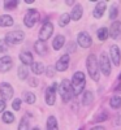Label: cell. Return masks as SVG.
Returning <instances> with one entry per match:
<instances>
[{"instance_id": "1", "label": "cell", "mask_w": 121, "mask_h": 130, "mask_svg": "<svg viewBox=\"0 0 121 130\" xmlns=\"http://www.w3.org/2000/svg\"><path fill=\"white\" fill-rule=\"evenodd\" d=\"M86 68H87V72H89V75L91 77L93 81L98 82L100 79V73H99V64H98V59L95 55H89L86 60Z\"/></svg>"}, {"instance_id": "2", "label": "cell", "mask_w": 121, "mask_h": 130, "mask_svg": "<svg viewBox=\"0 0 121 130\" xmlns=\"http://www.w3.org/2000/svg\"><path fill=\"white\" fill-rule=\"evenodd\" d=\"M85 83H86V81H85V73H82V72L74 73L73 78H72V82H70L72 89H73V95H75V96L80 95L83 91V89H85Z\"/></svg>"}, {"instance_id": "3", "label": "cell", "mask_w": 121, "mask_h": 130, "mask_svg": "<svg viewBox=\"0 0 121 130\" xmlns=\"http://www.w3.org/2000/svg\"><path fill=\"white\" fill-rule=\"evenodd\" d=\"M59 91L61 94V99L64 103H68L72 98H73V89H72V85L68 79H64L61 83H60V87H59Z\"/></svg>"}, {"instance_id": "4", "label": "cell", "mask_w": 121, "mask_h": 130, "mask_svg": "<svg viewBox=\"0 0 121 130\" xmlns=\"http://www.w3.org/2000/svg\"><path fill=\"white\" fill-rule=\"evenodd\" d=\"M25 38V34L22 31H20V30H16V31H10L8 32V34L5 35V42H7V44L9 43V44H20L21 42L24 40Z\"/></svg>"}, {"instance_id": "5", "label": "cell", "mask_w": 121, "mask_h": 130, "mask_svg": "<svg viewBox=\"0 0 121 130\" xmlns=\"http://www.w3.org/2000/svg\"><path fill=\"white\" fill-rule=\"evenodd\" d=\"M39 13H38V10L35 9H29L27 10V13L25 14L24 17V24L27 26V27H33L38 21H39Z\"/></svg>"}, {"instance_id": "6", "label": "cell", "mask_w": 121, "mask_h": 130, "mask_svg": "<svg viewBox=\"0 0 121 130\" xmlns=\"http://www.w3.org/2000/svg\"><path fill=\"white\" fill-rule=\"evenodd\" d=\"M98 64H99V68H100V70H102V73L104 75H109V74H111V62H109V59H108L105 52H102L100 59H99Z\"/></svg>"}, {"instance_id": "7", "label": "cell", "mask_w": 121, "mask_h": 130, "mask_svg": "<svg viewBox=\"0 0 121 130\" xmlns=\"http://www.w3.org/2000/svg\"><path fill=\"white\" fill-rule=\"evenodd\" d=\"M52 32H53V26H52L51 22H48V21H47V22L43 24V26H42V29L39 31V40L46 42L52 35Z\"/></svg>"}, {"instance_id": "8", "label": "cell", "mask_w": 121, "mask_h": 130, "mask_svg": "<svg viewBox=\"0 0 121 130\" xmlns=\"http://www.w3.org/2000/svg\"><path fill=\"white\" fill-rule=\"evenodd\" d=\"M77 43L82 48H89L93 44V39H91L89 32H80L78 37H77Z\"/></svg>"}, {"instance_id": "9", "label": "cell", "mask_w": 121, "mask_h": 130, "mask_svg": "<svg viewBox=\"0 0 121 130\" xmlns=\"http://www.w3.org/2000/svg\"><path fill=\"white\" fill-rule=\"evenodd\" d=\"M56 89H57V83H53L51 87H47L46 90V103L48 105H53L56 102Z\"/></svg>"}, {"instance_id": "10", "label": "cell", "mask_w": 121, "mask_h": 130, "mask_svg": "<svg viewBox=\"0 0 121 130\" xmlns=\"http://www.w3.org/2000/svg\"><path fill=\"white\" fill-rule=\"evenodd\" d=\"M0 95H2L3 100H8L13 96V87L9 83L4 82L0 85Z\"/></svg>"}, {"instance_id": "11", "label": "cell", "mask_w": 121, "mask_h": 130, "mask_svg": "<svg viewBox=\"0 0 121 130\" xmlns=\"http://www.w3.org/2000/svg\"><path fill=\"white\" fill-rule=\"evenodd\" d=\"M13 67V60L10 56H3L2 59H0V72H9L10 69H12Z\"/></svg>"}, {"instance_id": "12", "label": "cell", "mask_w": 121, "mask_h": 130, "mask_svg": "<svg viewBox=\"0 0 121 130\" xmlns=\"http://www.w3.org/2000/svg\"><path fill=\"white\" fill-rule=\"evenodd\" d=\"M109 53H111L112 62L116 65V67H118L120 62H121V52H120V48L116 44H113V46H111V48H109Z\"/></svg>"}, {"instance_id": "13", "label": "cell", "mask_w": 121, "mask_h": 130, "mask_svg": "<svg viewBox=\"0 0 121 130\" xmlns=\"http://www.w3.org/2000/svg\"><path fill=\"white\" fill-rule=\"evenodd\" d=\"M68 67H69V55H63L55 65L57 72H65L68 69Z\"/></svg>"}, {"instance_id": "14", "label": "cell", "mask_w": 121, "mask_h": 130, "mask_svg": "<svg viewBox=\"0 0 121 130\" xmlns=\"http://www.w3.org/2000/svg\"><path fill=\"white\" fill-rule=\"evenodd\" d=\"M108 35L112 39H117L121 35V22L120 21H115L111 25V29L108 30Z\"/></svg>"}, {"instance_id": "15", "label": "cell", "mask_w": 121, "mask_h": 130, "mask_svg": "<svg viewBox=\"0 0 121 130\" xmlns=\"http://www.w3.org/2000/svg\"><path fill=\"white\" fill-rule=\"evenodd\" d=\"M105 9H107V4H105V2H98V3H96V7H95V9H94V12H93L94 17L100 18V17L104 14Z\"/></svg>"}, {"instance_id": "16", "label": "cell", "mask_w": 121, "mask_h": 130, "mask_svg": "<svg viewBox=\"0 0 121 130\" xmlns=\"http://www.w3.org/2000/svg\"><path fill=\"white\" fill-rule=\"evenodd\" d=\"M82 13H83V10H82V5H81V4H75V5L73 7L72 13H70L69 16H70L74 21H78V20H81Z\"/></svg>"}, {"instance_id": "17", "label": "cell", "mask_w": 121, "mask_h": 130, "mask_svg": "<svg viewBox=\"0 0 121 130\" xmlns=\"http://www.w3.org/2000/svg\"><path fill=\"white\" fill-rule=\"evenodd\" d=\"M20 60L21 62H22V65H31L33 64V55H31V52L29 51H22L20 53Z\"/></svg>"}, {"instance_id": "18", "label": "cell", "mask_w": 121, "mask_h": 130, "mask_svg": "<svg viewBox=\"0 0 121 130\" xmlns=\"http://www.w3.org/2000/svg\"><path fill=\"white\" fill-rule=\"evenodd\" d=\"M34 50L38 55H44L47 52V46H46V42H42V40H37L34 43Z\"/></svg>"}, {"instance_id": "19", "label": "cell", "mask_w": 121, "mask_h": 130, "mask_svg": "<svg viewBox=\"0 0 121 130\" xmlns=\"http://www.w3.org/2000/svg\"><path fill=\"white\" fill-rule=\"evenodd\" d=\"M65 44V38L63 35H57V37H55L53 42H52V46H53V50H56L59 51L60 48H63V46Z\"/></svg>"}, {"instance_id": "20", "label": "cell", "mask_w": 121, "mask_h": 130, "mask_svg": "<svg viewBox=\"0 0 121 130\" xmlns=\"http://www.w3.org/2000/svg\"><path fill=\"white\" fill-rule=\"evenodd\" d=\"M13 18L8 16V14H4V16H0V26L2 27H8V26H12L13 25Z\"/></svg>"}, {"instance_id": "21", "label": "cell", "mask_w": 121, "mask_h": 130, "mask_svg": "<svg viewBox=\"0 0 121 130\" xmlns=\"http://www.w3.org/2000/svg\"><path fill=\"white\" fill-rule=\"evenodd\" d=\"M47 130H59L57 126V120L53 116H50L47 118Z\"/></svg>"}, {"instance_id": "22", "label": "cell", "mask_w": 121, "mask_h": 130, "mask_svg": "<svg viewBox=\"0 0 121 130\" xmlns=\"http://www.w3.org/2000/svg\"><path fill=\"white\" fill-rule=\"evenodd\" d=\"M31 72L34 74H42L44 72V65L42 62H33L31 64Z\"/></svg>"}, {"instance_id": "23", "label": "cell", "mask_w": 121, "mask_h": 130, "mask_svg": "<svg viewBox=\"0 0 121 130\" xmlns=\"http://www.w3.org/2000/svg\"><path fill=\"white\" fill-rule=\"evenodd\" d=\"M109 104H111V107L113 109H118V108H121V98L118 95L112 96L111 100H109Z\"/></svg>"}, {"instance_id": "24", "label": "cell", "mask_w": 121, "mask_h": 130, "mask_svg": "<svg viewBox=\"0 0 121 130\" xmlns=\"http://www.w3.org/2000/svg\"><path fill=\"white\" fill-rule=\"evenodd\" d=\"M29 77V70L27 68L25 67V65H21V67H18V78L20 79H26Z\"/></svg>"}, {"instance_id": "25", "label": "cell", "mask_w": 121, "mask_h": 130, "mask_svg": "<svg viewBox=\"0 0 121 130\" xmlns=\"http://www.w3.org/2000/svg\"><path fill=\"white\" fill-rule=\"evenodd\" d=\"M93 100H94V95H93V92L91 91H86L85 92V95H83V104L85 105H90L91 103H93Z\"/></svg>"}, {"instance_id": "26", "label": "cell", "mask_w": 121, "mask_h": 130, "mask_svg": "<svg viewBox=\"0 0 121 130\" xmlns=\"http://www.w3.org/2000/svg\"><path fill=\"white\" fill-rule=\"evenodd\" d=\"M2 118H3V122H5V124H12V122L14 121V115H13L12 112H4Z\"/></svg>"}, {"instance_id": "27", "label": "cell", "mask_w": 121, "mask_h": 130, "mask_svg": "<svg viewBox=\"0 0 121 130\" xmlns=\"http://www.w3.org/2000/svg\"><path fill=\"white\" fill-rule=\"evenodd\" d=\"M24 99H25V102L27 104H34L35 100H37V98H35L34 94H31V92H25L24 94Z\"/></svg>"}, {"instance_id": "28", "label": "cell", "mask_w": 121, "mask_h": 130, "mask_svg": "<svg viewBox=\"0 0 121 130\" xmlns=\"http://www.w3.org/2000/svg\"><path fill=\"white\" fill-rule=\"evenodd\" d=\"M98 38L100 40H105L108 38V29L107 27H100L98 30Z\"/></svg>"}, {"instance_id": "29", "label": "cell", "mask_w": 121, "mask_h": 130, "mask_svg": "<svg viewBox=\"0 0 121 130\" xmlns=\"http://www.w3.org/2000/svg\"><path fill=\"white\" fill-rule=\"evenodd\" d=\"M69 21H70V16L68 13H64V14H61V17L59 20V25L60 26H65V25L69 24Z\"/></svg>"}, {"instance_id": "30", "label": "cell", "mask_w": 121, "mask_h": 130, "mask_svg": "<svg viewBox=\"0 0 121 130\" xmlns=\"http://www.w3.org/2000/svg\"><path fill=\"white\" fill-rule=\"evenodd\" d=\"M18 130H29V121L26 117H22L18 125Z\"/></svg>"}, {"instance_id": "31", "label": "cell", "mask_w": 121, "mask_h": 130, "mask_svg": "<svg viewBox=\"0 0 121 130\" xmlns=\"http://www.w3.org/2000/svg\"><path fill=\"white\" fill-rule=\"evenodd\" d=\"M117 14H118L117 5L113 4V5L111 7V9H109V18H111V20H115V18H117Z\"/></svg>"}, {"instance_id": "32", "label": "cell", "mask_w": 121, "mask_h": 130, "mask_svg": "<svg viewBox=\"0 0 121 130\" xmlns=\"http://www.w3.org/2000/svg\"><path fill=\"white\" fill-rule=\"evenodd\" d=\"M17 4H18L17 0H5V2H4V7H5V9H13Z\"/></svg>"}, {"instance_id": "33", "label": "cell", "mask_w": 121, "mask_h": 130, "mask_svg": "<svg viewBox=\"0 0 121 130\" xmlns=\"http://www.w3.org/2000/svg\"><path fill=\"white\" fill-rule=\"evenodd\" d=\"M107 118H108V113H102V115H99V116L94 117V121H96V122H102V121L107 120Z\"/></svg>"}, {"instance_id": "34", "label": "cell", "mask_w": 121, "mask_h": 130, "mask_svg": "<svg viewBox=\"0 0 121 130\" xmlns=\"http://www.w3.org/2000/svg\"><path fill=\"white\" fill-rule=\"evenodd\" d=\"M12 107H13L14 111H20V108H21V100L20 99H14L13 103H12Z\"/></svg>"}, {"instance_id": "35", "label": "cell", "mask_w": 121, "mask_h": 130, "mask_svg": "<svg viewBox=\"0 0 121 130\" xmlns=\"http://www.w3.org/2000/svg\"><path fill=\"white\" fill-rule=\"evenodd\" d=\"M8 50V44H7V42L3 40V39H0V52H5Z\"/></svg>"}, {"instance_id": "36", "label": "cell", "mask_w": 121, "mask_h": 130, "mask_svg": "<svg viewBox=\"0 0 121 130\" xmlns=\"http://www.w3.org/2000/svg\"><path fill=\"white\" fill-rule=\"evenodd\" d=\"M46 72H47V75H48V77H53V72H55V68L53 67H48L47 69H46Z\"/></svg>"}, {"instance_id": "37", "label": "cell", "mask_w": 121, "mask_h": 130, "mask_svg": "<svg viewBox=\"0 0 121 130\" xmlns=\"http://www.w3.org/2000/svg\"><path fill=\"white\" fill-rule=\"evenodd\" d=\"M4 109H5V102L2 99V100H0V113H3Z\"/></svg>"}, {"instance_id": "38", "label": "cell", "mask_w": 121, "mask_h": 130, "mask_svg": "<svg viewBox=\"0 0 121 130\" xmlns=\"http://www.w3.org/2000/svg\"><path fill=\"white\" fill-rule=\"evenodd\" d=\"M115 122H116L117 125H121V113L117 115V117L115 118Z\"/></svg>"}, {"instance_id": "39", "label": "cell", "mask_w": 121, "mask_h": 130, "mask_svg": "<svg viewBox=\"0 0 121 130\" xmlns=\"http://www.w3.org/2000/svg\"><path fill=\"white\" fill-rule=\"evenodd\" d=\"M37 85H38V81H37V79H34V78L30 79V86H34V87H35Z\"/></svg>"}, {"instance_id": "40", "label": "cell", "mask_w": 121, "mask_h": 130, "mask_svg": "<svg viewBox=\"0 0 121 130\" xmlns=\"http://www.w3.org/2000/svg\"><path fill=\"white\" fill-rule=\"evenodd\" d=\"M91 130H105L103 126H95V127H93Z\"/></svg>"}, {"instance_id": "41", "label": "cell", "mask_w": 121, "mask_h": 130, "mask_svg": "<svg viewBox=\"0 0 121 130\" xmlns=\"http://www.w3.org/2000/svg\"><path fill=\"white\" fill-rule=\"evenodd\" d=\"M67 4H68V5H73V4H74V3H73V2H72V0H68V2H67Z\"/></svg>"}, {"instance_id": "42", "label": "cell", "mask_w": 121, "mask_h": 130, "mask_svg": "<svg viewBox=\"0 0 121 130\" xmlns=\"http://www.w3.org/2000/svg\"><path fill=\"white\" fill-rule=\"evenodd\" d=\"M33 130H40V129H38V127H34V129H33Z\"/></svg>"}, {"instance_id": "43", "label": "cell", "mask_w": 121, "mask_h": 130, "mask_svg": "<svg viewBox=\"0 0 121 130\" xmlns=\"http://www.w3.org/2000/svg\"><path fill=\"white\" fill-rule=\"evenodd\" d=\"M118 79H121V74H120V75H118Z\"/></svg>"}]
</instances>
